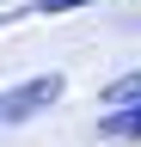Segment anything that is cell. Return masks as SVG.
Returning a JSON list of instances; mask_svg holds the SVG:
<instances>
[{
  "label": "cell",
  "mask_w": 141,
  "mask_h": 147,
  "mask_svg": "<svg viewBox=\"0 0 141 147\" xmlns=\"http://www.w3.org/2000/svg\"><path fill=\"white\" fill-rule=\"evenodd\" d=\"M55 98H61V74H37V80L12 86L6 98H0V123H25V117H37L43 104H55Z\"/></svg>",
  "instance_id": "obj_1"
},
{
  "label": "cell",
  "mask_w": 141,
  "mask_h": 147,
  "mask_svg": "<svg viewBox=\"0 0 141 147\" xmlns=\"http://www.w3.org/2000/svg\"><path fill=\"white\" fill-rule=\"evenodd\" d=\"M104 110H117V117L141 110V74H123V80H111V86H104Z\"/></svg>",
  "instance_id": "obj_2"
},
{
  "label": "cell",
  "mask_w": 141,
  "mask_h": 147,
  "mask_svg": "<svg viewBox=\"0 0 141 147\" xmlns=\"http://www.w3.org/2000/svg\"><path fill=\"white\" fill-rule=\"evenodd\" d=\"M104 135H123V141H141V110H129V117H104Z\"/></svg>",
  "instance_id": "obj_3"
},
{
  "label": "cell",
  "mask_w": 141,
  "mask_h": 147,
  "mask_svg": "<svg viewBox=\"0 0 141 147\" xmlns=\"http://www.w3.org/2000/svg\"><path fill=\"white\" fill-rule=\"evenodd\" d=\"M74 6H92V0H37L31 12H74Z\"/></svg>",
  "instance_id": "obj_4"
}]
</instances>
